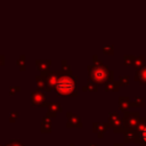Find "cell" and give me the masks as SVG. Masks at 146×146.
Wrapping results in <instances>:
<instances>
[{"label":"cell","mask_w":146,"mask_h":146,"mask_svg":"<svg viewBox=\"0 0 146 146\" xmlns=\"http://www.w3.org/2000/svg\"><path fill=\"white\" fill-rule=\"evenodd\" d=\"M105 75H106V73H105V71L103 70V68H95L94 71H92V78H94V80H96V81H102V80H104V78H105Z\"/></svg>","instance_id":"obj_2"},{"label":"cell","mask_w":146,"mask_h":146,"mask_svg":"<svg viewBox=\"0 0 146 146\" xmlns=\"http://www.w3.org/2000/svg\"><path fill=\"white\" fill-rule=\"evenodd\" d=\"M2 59H3V57H1V58H0V65H1V63H2Z\"/></svg>","instance_id":"obj_6"},{"label":"cell","mask_w":146,"mask_h":146,"mask_svg":"<svg viewBox=\"0 0 146 146\" xmlns=\"http://www.w3.org/2000/svg\"><path fill=\"white\" fill-rule=\"evenodd\" d=\"M38 66L41 68V67H48L49 66V62H38Z\"/></svg>","instance_id":"obj_4"},{"label":"cell","mask_w":146,"mask_h":146,"mask_svg":"<svg viewBox=\"0 0 146 146\" xmlns=\"http://www.w3.org/2000/svg\"><path fill=\"white\" fill-rule=\"evenodd\" d=\"M75 89V82L72 78L65 75L56 81V90L59 95H70Z\"/></svg>","instance_id":"obj_1"},{"label":"cell","mask_w":146,"mask_h":146,"mask_svg":"<svg viewBox=\"0 0 146 146\" xmlns=\"http://www.w3.org/2000/svg\"><path fill=\"white\" fill-rule=\"evenodd\" d=\"M141 135H143V139L146 141V127L144 128V130H143V132H141Z\"/></svg>","instance_id":"obj_5"},{"label":"cell","mask_w":146,"mask_h":146,"mask_svg":"<svg viewBox=\"0 0 146 146\" xmlns=\"http://www.w3.org/2000/svg\"><path fill=\"white\" fill-rule=\"evenodd\" d=\"M32 100H33V103H38L39 104L41 100H43V95L40 94V92H35V94L32 95Z\"/></svg>","instance_id":"obj_3"}]
</instances>
